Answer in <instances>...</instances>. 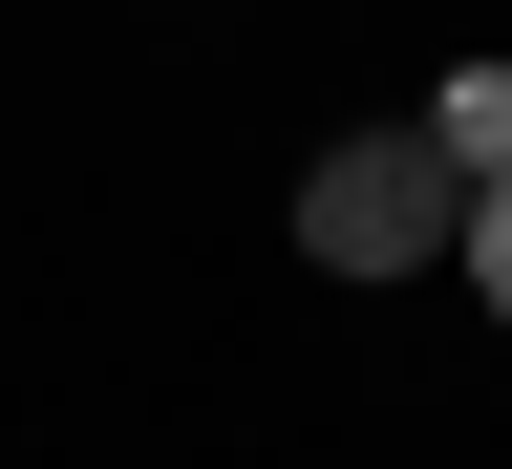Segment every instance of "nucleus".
<instances>
[{
	"label": "nucleus",
	"mask_w": 512,
	"mask_h": 469,
	"mask_svg": "<svg viewBox=\"0 0 512 469\" xmlns=\"http://www.w3.org/2000/svg\"><path fill=\"white\" fill-rule=\"evenodd\" d=\"M448 235H470V150H427V128H342V150L299 171V256L320 278H406Z\"/></svg>",
	"instance_id": "1"
},
{
	"label": "nucleus",
	"mask_w": 512,
	"mask_h": 469,
	"mask_svg": "<svg viewBox=\"0 0 512 469\" xmlns=\"http://www.w3.org/2000/svg\"><path fill=\"white\" fill-rule=\"evenodd\" d=\"M448 256H470V299H491V320H512V150H491V171H470V235H448Z\"/></svg>",
	"instance_id": "2"
}]
</instances>
